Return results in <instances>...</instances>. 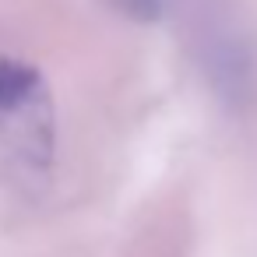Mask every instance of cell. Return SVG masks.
Returning a JSON list of instances; mask_svg holds the SVG:
<instances>
[{
  "label": "cell",
  "instance_id": "1",
  "mask_svg": "<svg viewBox=\"0 0 257 257\" xmlns=\"http://www.w3.org/2000/svg\"><path fill=\"white\" fill-rule=\"evenodd\" d=\"M0 152L25 176L39 180L57 159V109L39 67L0 57Z\"/></svg>",
  "mask_w": 257,
  "mask_h": 257
},
{
  "label": "cell",
  "instance_id": "2",
  "mask_svg": "<svg viewBox=\"0 0 257 257\" xmlns=\"http://www.w3.org/2000/svg\"><path fill=\"white\" fill-rule=\"evenodd\" d=\"M180 4L204 74L229 102H239L253 81V57L239 25L229 18V8L222 0H180Z\"/></svg>",
  "mask_w": 257,
  "mask_h": 257
},
{
  "label": "cell",
  "instance_id": "3",
  "mask_svg": "<svg viewBox=\"0 0 257 257\" xmlns=\"http://www.w3.org/2000/svg\"><path fill=\"white\" fill-rule=\"evenodd\" d=\"M109 4L134 22H155L162 11V0H109Z\"/></svg>",
  "mask_w": 257,
  "mask_h": 257
}]
</instances>
